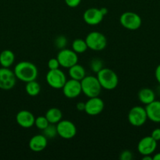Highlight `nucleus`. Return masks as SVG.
<instances>
[{
	"label": "nucleus",
	"instance_id": "f257e3e1",
	"mask_svg": "<svg viewBox=\"0 0 160 160\" xmlns=\"http://www.w3.org/2000/svg\"><path fill=\"white\" fill-rule=\"evenodd\" d=\"M13 72L17 80L25 83L36 80L39 74L37 67L29 61L18 62L14 67Z\"/></svg>",
	"mask_w": 160,
	"mask_h": 160
},
{
	"label": "nucleus",
	"instance_id": "f03ea898",
	"mask_svg": "<svg viewBox=\"0 0 160 160\" xmlns=\"http://www.w3.org/2000/svg\"><path fill=\"white\" fill-rule=\"evenodd\" d=\"M97 78L102 88L111 91L116 88L119 84V77L114 70L109 68H103L97 73Z\"/></svg>",
	"mask_w": 160,
	"mask_h": 160
},
{
	"label": "nucleus",
	"instance_id": "7ed1b4c3",
	"mask_svg": "<svg viewBox=\"0 0 160 160\" xmlns=\"http://www.w3.org/2000/svg\"><path fill=\"white\" fill-rule=\"evenodd\" d=\"M82 93L88 98L99 96L101 92L102 87L97 77L89 75L86 76L81 81Z\"/></svg>",
	"mask_w": 160,
	"mask_h": 160
},
{
	"label": "nucleus",
	"instance_id": "20e7f679",
	"mask_svg": "<svg viewBox=\"0 0 160 160\" xmlns=\"http://www.w3.org/2000/svg\"><path fill=\"white\" fill-rule=\"evenodd\" d=\"M88 48L93 51H102L107 46V38L104 34L99 31H92L86 35V39Z\"/></svg>",
	"mask_w": 160,
	"mask_h": 160
},
{
	"label": "nucleus",
	"instance_id": "39448f33",
	"mask_svg": "<svg viewBox=\"0 0 160 160\" xmlns=\"http://www.w3.org/2000/svg\"><path fill=\"white\" fill-rule=\"evenodd\" d=\"M119 22L124 28L129 31H136L139 29L142 24L141 17L136 12L130 11L123 12L120 16Z\"/></svg>",
	"mask_w": 160,
	"mask_h": 160
},
{
	"label": "nucleus",
	"instance_id": "423d86ee",
	"mask_svg": "<svg viewBox=\"0 0 160 160\" xmlns=\"http://www.w3.org/2000/svg\"><path fill=\"white\" fill-rule=\"evenodd\" d=\"M45 81L50 87L54 89H62L67 81V78L64 72L60 69L50 70L45 76Z\"/></svg>",
	"mask_w": 160,
	"mask_h": 160
},
{
	"label": "nucleus",
	"instance_id": "0eeeda50",
	"mask_svg": "<svg viewBox=\"0 0 160 160\" xmlns=\"http://www.w3.org/2000/svg\"><path fill=\"white\" fill-rule=\"evenodd\" d=\"M128 121L132 126L133 127H141L146 123L147 120V112L145 108L142 106H136L132 108L129 111Z\"/></svg>",
	"mask_w": 160,
	"mask_h": 160
},
{
	"label": "nucleus",
	"instance_id": "6e6552de",
	"mask_svg": "<svg viewBox=\"0 0 160 160\" xmlns=\"http://www.w3.org/2000/svg\"><path fill=\"white\" fill-rule=\"evenodd\" d=\"M56 59L59 61L61 67L67 69H69L72 66L78 63V54L72 49L66 48L60 50L56 56Z\"/></svg>",
	"mask_w": 160,
	"mask_h": 160
},
{
	"label": "nucleus",
	"instance_id": "1a4fd4ad",
	"mask_svg": "<svg viewBox=\"0 0 160 160\" xmlns=\"http://www.w3.org/2000/svg\"><path fill=\"white\" fill-rule=\"evenodd\" d=\"M57 135L64 139H72L76 135L77 128L74 123L67 120H61L56 124Z\"/></svg>",
	"mask_w": 160,
	"mask_h": 160
},
{
	"label": "nucleus",
	"instance_id": "9d476101",
	"mask_svg": "<svg viewBox=\"0 0 160 160\" xmlns=\"http://www.w3.org/2000/svg\"><path fill=\"white\" fill-rule=\"evenodd\" d=\"M17 78L13 70L6 67L0 68V89L10 90L16 85Z\"/></svg>",
	"mask_w": 160,
	"mask_h": 160
},
{
	"label": "nucleus",
	"instance_id": "9b49d317",
	"mask_svg": "<svg viewBox=\"0 0 160 160\" xmlns=\"http://www.w3.org/2000/svg\"><path fill=\"white\" fill-rule=\"evenodd\" d=\"M62 91L66 98L70 99L77 98L82 93L81 82L72 78L70 80H67L64 87L62 88Z\"/></svg>",
	"mask_w": 160,
	"mask_h": 160
},
{
	"label": "nucleus",
	"instance_id": "f8f14e48",
	"mask_svg": "<svg viewBox=\"0 0 160 160\" xmlns=\"http://www.w3.org/2000/svg\"><path fill=\"white\" fill-rule=\"evenodd\" d=\"M104 109V102L99 96L89 98L86 102L85 111L86 114L89 116H97L102 112Z\"/></svg>",
	"mask_w": 160,
	"mask_h": 160
},
{
	"label": "nucleus",
	"instance_id": "ddd939ff",
	"mask_svg": "<svg viewBox=\"0 0 160 160\" xmlns=\"http://www.w3.org/2000/svg\"><path fill=\"white\" fill-rule=\"evenodd\" d=\"M157 142L152 136L144 137L137 144L138 152L142 156L153 154L157 148Z\"/></svg>",
	"mask_w": 160,
	"mask_h": 160
},
{
	"label": "nucleus",
	"instance_id": "4468645a",
	"mask_svg": "<svg viewBox=\"0 0 160 160\" xmlns=\"http://www.w3.org/2000/svg\"><path fill=\"white\" fill-rule=\"evenodd\" d=\"M83 20L85 23L90 26H96L100 23L103 20L104 16L102 14L101 11L98 8H89L83 13Z\"/></svg>",
	"mask_w": 160,
	"mask_h": 160
},
{
	"label": "nucleus",
	"instance_id": "2eb2a0df",
	"mask_svg": "<svg viewBox=\"0 0 160 160\" xmlns=\"http://www.w3.org/2000/svg\"><path fill=\"white\" fill-rule=\"evenodd\" d=\"M35 117L32 112L28 110H20L16 115L17 124L23 128H30L35 125Z\"/></svg>",
	"mask_w": 160,
	"mask_h": 160
},
{
	"label": "nucleus",
	"instance_id": "dca6fc26",
	"mask_svg": "<svg viewBox=\"0 0 160 160\" xmlns=\"http://www.w3.org/2000/svg\"><path fill=\"white\" fill-rule=\"evenodd\" d=\"M48 145V138L44 134H37L30 139L28 146L31 151L35 152H42Z\"/></svg>",
	"mask_w": 160,
	"mask_h": 160
},
{
	"label": "nucleus",
	"instance_id": "f3484780",
	"mask_svg": "<svg viewBox=\"0 0 160 160\" xmlns=\"http://www.w3.org/2000/svg\"><path fill=\"white\" fill-rule=\"evenodd\" d=\"M145 109L148 120L154 123H160V101L154 100L151 103L146 105Z\"/></svg>",
	"mask_w": 160,
	"mask_h": 160
},
{
	"label": "nucleus",
	"instance_id": "a211bd4d",
	"mask_svg": "<svg viewBox=\"0 0 160 160\" xmlns=\"http://www.w3.org/2000/svg\"><path fill=\"white\" fill-rule=\"evenodd\" d=\"M138 99L141 103L147 105L155 100V93L152 89L144 88L141 89L138 92Z\"/></svg>",
	"mask_w": 160,
	"mask_h": 160
},
{
	"label": "nucleus",
	"instance_id": "6ab92c4d",
	"mask_svg": "<svg viewBox=\"0 0 160 160\" xmlns=\"http://www.w3.org/2000/svg\"><path fill=\"white\" fill-rule=\"evenodd\" d=\"M15 61V55L11 50H3L0 53V65L2 67L9 68Z\"/></svg>",
	"mask_w": 160,
	"mask_h": 160
},
{
	"label": "nucleus",
	"instance_id": "aec40b11",
	"mask_svg": "<svg viewBox=\"0 0 160 160\" xmlns=\"http://www.w3.org/2000/svg\"><path fill=\"white\" fill-rule=\"evenodd\" d=\"M68 74L72 79L77 80L79 81H81L86 76V70L84 67L78 63L72 66L68 69Z\"/></svg>",
	"mask_w": 160,
	"mask_h": 160
},
{
	"label": "nucleus",
	"instance_id": "412c9836",
	"mask_svg": "<svg viewBox=\"0 0 160 160\" xmlns=\"http://www.w3.org/2000/svg\"><path fill=\"white\" fill-rule=\"evenodd\" d=\"M45 117L48 120L49 123L52 124H56L59 123L63 117V113L61 110L58 108H50L45 112Z\"/></svg>",
	"mask_w": 160,
	"mask_h": 160
},
{
	"label": "nucleus",
	"instance_id": "4be33fe9",
	"mask_svg": "<svg viewBox=\"0 0 160 160\" xmlns=\"http://www.w3.org/2000/svg\"><path fill=\"white\" fill-rule=\"evenodd\" d=\"M25 91H26L27 94L30 96H36L40 93L41 86L39 83L36 81V80H34V81L26 83Z\"/></svg>",
	"mask_w": 160,
	"mask_h": 160
},
{
	"label": "nucleus",
	"instance_id": "5701e85b",
	"mask_svg": "<svg viewBox=\"0 0 160 160\" xmlns=\"http://www.w3.org/2000/svg\"><path fill=\"white\" fill-rule=\"evenodd\" d=\"M72 49L77 54H82L84 53L88 49L87 44L86 41L81 38H77L72 42Z\"/></svg>",
	"mask_w": 160,
	"mask_h": 160
},
{
	"label": "nucleus",
	"instance_id": "b1692460",
	"mask_svg": "<svg viewBox=\"0 0 160 160\" xmlns=\"http://www.w3.org/2000/svg\"><path fill=\"white\" fill-rule=\"evenodd\" d=\"M42 131H43V134L47 138H55L57 135L56 124L50 123Z\"/></svg>",
	"mask_w": 160,
	"mask_h": 160
},
{
	"label": "nucleus",
	"instance_id": "393cba45",
	"mask_svg": "<svg viewBox=\"0 0 160 160\" xmlns=\"http://www.w3.org/2000/svg\"><path fill=\"white\" fill-rule=\"evenodd\" d=\"M49 124L50 123L45 116H39L38 117H36L35 120V126L41 131H43Z\"/></svg>",
	"mask_w": 160,
	"mask_h": 160
},
{
	"label": "nucleus",
	"instance_id": "a878e982",
	"mask_svg": "<svg viewBox=\"0 0 160 160\" xmlns=\"http://www.w3.org/2000/svg\"><path fill=\"white\" fill-rule=\"evenodd\" d=\"M89 67H90L91 70L93 72L97 73L100 70H101L104 68L103 62L99 59H93L91 60L90 63H89Z\"/></svg>",
	"mask_w": 160,
	"mask_h": 160
},
{
	"label": "nucleus",
	"instance_id": "bb28decb",
	"mask_svg": "<svg viewBox=\"0 0 160 160\" xmlns=\"http://www.w3.org/2000/svg\"><path fill=\"white\" fill-rule=\"evenodd\" d=\"M67 40L65 36L64 35H59L56 38L54 41V45L58 49H63V48H66V45H67Z\"/></svg>",
	"mask_w": 160,
	"mask_h": 160
},
{
	"label": "nucleus",
	"instance_id": "cd10ccee",
	"mask_svg": "<svg viewBox=\"0 0 160 160\" xmlns=\"http://www.w3.org/2000/svg\"><path fill=\"white\" fill-rule=\"evenodd\" d=\"M48 68L50 70H56V69H59L61 67L60 62L56 58H51L50 60L48 61Z\"/></svg>",
	"mask_w": 160,
	"mask_h": 160
},
{
	"label": "nucleus",
	"instance_id": "c85d7f7f",
	"mask_svg": "<svg viewBox=\"0 0 160 160\" xmlns=\"http://www.w3.org/2000/svg\"><path fill=\"white\" fill-rule=\"evenodd\" d=\"M119 159L121 160H131L133 159V153L129 150H124L120 153Z\"/></svg>",
	"mask_w": 160,
	"mask_h": 160
},
{
	"label": "nucleus",
	"instance_id": "c756f323",
	"mask_svg": "<svg viewBox=\"0 0 160 160\" xmlns=\"http://www.w3.org/2000/svg\"><path fill=\"white\" fill-rule=\"evenodd\" d=\"M65 4L70 8H75L79 6L82 0H64Z\"/></svg>",
	"mask_w": 160,
	"mask_h": 160
},
{
	"label": "nucleus",
	"instance_id": "7c9ffc66",
	"mask_svg": "<svg viewBox=\"0 0 160 160\" xmlns=\"http://www.w3.org/2000/svg\"><path fill=\"white\" fill-rule=\"evenodd\" d=\"M152 138L155 139L156 142L160 141V128H155L152 131V134H151Z\"/></svg>",
	"mask_w": 160,
	"mask_h": 160
},
{
	"label": "nucleus",
	"instance_id": "2f4dec72",
	"mask_svg": "<svg viewBox=\"0 0 160 160\" xmlns=\"http://www.w3.org/2000/svg\"><path fill=\"white\" fill-rule=\"evenodd\" d=\"M85 108H86V102H78L77 103L76 109L78 111H79V112L85 111Z\"/></svg>",
	"mask_w": 160,
	"mask_h": 160
},
{
	"label": "nucleus",
	"instance_id": "473e14b6",
	"mask_svg": "<svg viewBox=\"0 0 160 160\" xmlns=\"http://www.w3.org/2000/svg\"><path fill=\"white\" fill-rule=\"evenodd\" d=\"M155 77L156 81H158V84H160V64H158V65L157 66L156 68H155Z\"/></svg>",
	"mask_w": 160,
	"mask_h": 160
},
{
	"label": "nucleus",
	"instance_id": "72a5a7b5",
	"mask_svg": "<svg viewBox=\"0 0 160 160\" xmlns=\"http://www.w3.org/2000/svg\"><path fill=\"white\" fill-rule=\"evenodd\" d=\"M142 159L143 160H153V159H152V156H151V155H145V156H143Z\"/></svg>",
	"mask_w": 160,
	"mask_h": 160
},
{
	"label": "nucleus",
	"instance_id": "f704fd0d",
	"mask_svg": "<svg viewBox=\"0 0 160 160\" xmlns=\"http://www.w3.org/2000/svg\"><path fill=\"white\" fill-rule=\"evenodd\" d=\"M100 11H101L102 14H103L104 16H106L107 15V13H108V9H107V8L102 7V8H100Z\"/></svg>",
	"mask_w": 160,
	"mask_h": 160
},
{
	"label": "nucleus",
	"instance_id": "c9c22d12",
	"mask_svg": "<svg viewBox=\"0 0 160 160\" xmlns=\"http://www.w3.org/2000/svg\"><path fill=\"white\" fill-rule=\"evenodd\" d=\"M152 159H153V160H160V152L154 155V156H152Z\"/></svg>",
	"mask_w": 160,
	"mask_h": 160
}]
</instances>
